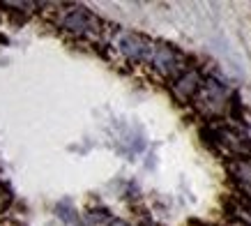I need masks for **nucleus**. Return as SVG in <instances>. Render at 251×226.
Returning <instances> with one entry per match:
<instances>
[{
  "label": "nucleus",
  "mask_w": 251,
  "mask_h": 226,
  "mask_svg": "<svg viewBox=\"0 0 251 226\" xmlns=\"http://www.w3.org/2000/svg\"><path fill=\"white\" fill-rule=\"evenodd\" d=\"M201 136L207 143V148H212L214 152H219L228 159H240V157H251V139L242 134L240 129L224 125V122H207L201 129Z\"/></svg>",
  "instance_id": "obj_1"
},
{
  "label": "nucleus",
  "mask_w": 251,
  "mask_h": 226,
  "mask_svg": "<svg viewBox=\"0 0 251 226\" xmlns=\"http://www.w3.org/2000/svg\"><path fill=\"white\" fill-rule=\"evenodd\" d=\"M230 90L226 88V83H221L219 79H212V76H207L205 83H203V88L198 90L196 99L191 102L194 109H196L203 118L212 122L217 118H221L224 113H228V106H230Z\"/></svg>",
  "instance_id": "obj_2"
},
{
  "label": "nucleus",
  "mask_w": 251,
  "mask_h": 226,
  "mask_svg": "<svg viewBox=\"0 0 251 226\" xmlns=\"http://www.w3.org/2000/svg\"><path fill=\"white\" fill-rule=\"evenodd\" d=\"M55 23H58V28H60L65 35H72V37H78V39L95 37V35H99V30H101V28H99L101 21H99L88 7H83V5H67L65 9H58Z\"/></svg>",
  "instance_id": "obj_3"
},
{
  "label": "nucleus",
  "mask_w": 251,
  "mask_h": 226,
  "mask_svg": "<svg viewBox=\"0 0 251 226\" xmlns=\"http://www.w3.org/2000/svg\"><path fill=\"white\" fill-rule=\"evenodd\" d=\"M148 65H150V69H152L154 74L161 76V79H166L168 83L175 81L182 72L189 69L187 56H184L177 46L168 44V42H154L152 56H150Z\"/></svg>",
  "instance_id": "obj_4"
},
{
  "label": "nucleus",
  "mask_w": 251,
  "mask_h": 226,
  "mask_svg": "<svg viewBox=\"0 0 251 226\" xmlns=\"http://www.w3.org/2000/svg\"><path fill=\"white\" fill-rule=\"evenodd\" d=\"M111 46L131 65H148L150 56H152L154 42L150 37H145L143 32L115 30L113 39H111Z\"/></svg>",
  "instance_id": "obj_5"
},
{
  "label": "nucleus",
  "mask_w": 251,
  "mask_h": 226,
  "mask_svg": "<svg viewBox=\"0 0 251 226\" xmlns=\"http://www.w3.org/2000/svg\"><path fill=\"white\" fill-rule=\"evenodd\" d=\"M205 83V76L201 74L198 67H189L187 72L177 76L175 81H171V95H173L180 104H191L196 99L198 90L203 88Z\"/></svg>",
  "instance_id": "obj_6"
},
{
  "label": "nucleus",
  "mask_w": 251,
  "mask_h": 226,
  "mask_svg": "<svg viewBox=\"0 0 251 226\" xmlns=\"http://www.w3.org/2000/svg\"><path fill=\"white\" fill-rule=\"evenodd\" d=\"M226 169H228L230 180L235 182V187L242 192L244 198L251 201V157L228 159Z\"/></svg>",
  "instance_id": "obj_7"
},
{
  "label": "nucleus",
  "mask_w": 251,
  "mask_h": 226,
  "mask_svg": "<svg viewBox=\"0 0 251 226\" xmlns=\"http://www.w3.org/2000/svg\"><path fill=\"white\" fill-rule=\"evenodd\" d=\"M228 208H230V215H233V219H235L237 224L251 226V201L249 198L235 196V198L228 203Z\"/></svg>",
  "instance_id": "obj_8"
}]
</instances>
